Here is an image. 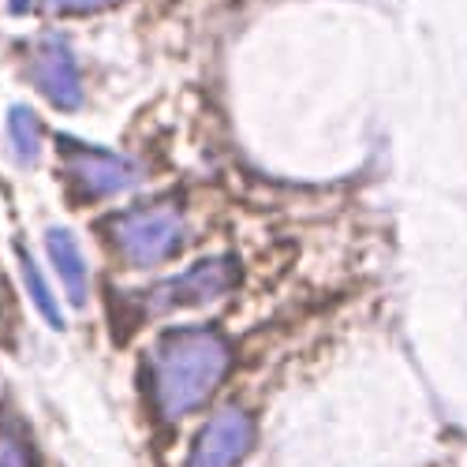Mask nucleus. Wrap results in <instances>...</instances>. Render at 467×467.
I'll list each match as a JSON object with an SVG mask.
<instances>
[{
	"label": "nucleus",
	"mask_w": 467,
	"mask_h": 467,
	"mask_svg": "<svg viewBox=\"0 0 467 467\" xmlns=\"http://www.w3.org/2000/svg\"><path fill=\"white\" fill-rule=\"evenodd\" d=\"M228 340L217 329H172L153 348L150 385L165 419H183L210 404L217 385L228 374Z\"/></svg>",
	"instance_id": "1"
},
{
	"label": "nucleus",
	"mask_w": 467,
	"mask_h": 467,
	"mask_svg": "<svg viewBox=\"0 0 467 467\" xmlns=\"http://www.w3.org/2000/svg\"><path fill=\"white\" fill-rule=\"evenodd\" d=\"M109 247L128 265H158L183 251L187 244V217L180 202H142L105 221Z\"/></svg>",
	"instance_id": "2"
},
{
	"label": "nucleus",
	"mask_w": 467,
	"mask_h": 467,
	"mask_svg": "<svg viewBox=\"0 0 467 467\" xmlns=\"http://www.w3.org/2000/svg\"><path fill=\"white\" fill-rule=\"evenodd\" d=\"M60 150V169L64 180L71 187V194L79 202H98V199H112V194L128 191L139 180V165L120 158V153H109L101 146H87L79 139L60 135L57 142Z\"/></svg>",
	"instance_id": "3"
},
{
	"label": "nucleus",
	"mask_w": 467,
	"mask_h": 467,
	"mask_svg": "<svg viewBox=\"0 0 467 467\" xmlns=\"http://www.w3.org/2000/svg\"><path fill=\"white\" fill-rule=\"evenodd\" d=\"M240 285V265L236 258H206L199 265L183 269L180 277L150 288L142 296V306L150 315H180V310H202V306H213L221 303L232 288Z\"/></svg>",
	"instance_id": "4"
},
{
	"label": "nucleus",
	"mask_w": 467,
	"mask_h": 467,
	"mask_svg": "<svg viewBox=\"0 0 467 467\" xmlns=\"http://www.w3.org/2000/svg\"><path fill=\"white\" fill-rule=\"evenodd\" d=\"M254 445V419L244 408H221L206 419L199 441L191 449L187 467H240Z\"/></svg>",
	"instance_id": "5"
},
{
	"label": "nucleus",
	"mask_w": 467,
	"mask_h": 467,
	"mask_svg": "<svg viewBox=\"0 0 467 467\" xmlns=\"http://www.w3.org/2000/svg\"><path fill=\"white\" fill-rule=\"evenodd\" d=\"M26 75H30V83L42 90L57 109H64V112L79 109L83 83H79V67H75V57L67 53L64 42H57V37L37 42L30 49V57H26Z\"/></svg>",
	"instance_id": "6"
},
{
	"label": "nucleus",
	"mask_w": 467,
	"mask_h": 467,
	"mask_svg": "<svg viewBox=\"0 0 467 467\" xmlns=\"http://www.w3.org/2000/svg\"><path fill=\"white\" fill-rule=\"evenodd\" d=\"M46 251L57 265V274H60L71 303H83L87 299V262H83L79 240H75L67 228H49L46 232Z\"/></svg>",
	"instance_id": "7"
},
{
	"label": "nucleus",
	"mask_w": 467,
	"mask_h": 467,
	"mask_svg": "<svg viewBox=\"0 0 467 467\" xmlns=\"http://www.w3.org/2000/svg\"><path fill=\"white\" fill-rule=\"evenodd\" d=\"M8 139H12V150L23 165H34L37 153H42V120L26 109V105H16L8 112Z\"/></svg>",
	"instance_id": "8"
},
{
	"label": "nucleus",
	"mask_w": 467,
	"mask_h": 467,
	"mask_svg": "<svg viewBox=\"0 0 467 467\" xmlns=\"http://www.w3.org/2000/svg\"><path fill=\"white\" fill-rule=\"evenodd\" d=\"M0 467H37L34 445L16 419H0Z\"/></svg>",
	"instance_id": "9"
},
{
	"label": "nucleus",
	"mask_w": 467,
	"mask_h": 467,
	"mask_svg": "<svg viewBox=\"0 0 467 467\" xmlns=\"http://www.w3.org/2000/svg\"><path fill=\"white\" fill-rule=\"evenodd\" d=\"M19 251V269H23V281H26V292H30V299H34V306L42 310V318L49 322V326H64V318H60V306H57V299H53V292H49V285H46V277L37 274V265H34V258L23 251V247H16Z\"/></svg>",
	"instance_id": "10"
},
{
	"label": "nucleus",
	"mask_w": 467,
	"mask_h": 467,
	"mask_svg": "<svg viewBox=\"0 0 467 467\" xmlns=\"http://www.w3.org/2000/svg\"><path fill=\"white\" fill-rule=\"evenodd\" d=\"M53 12H71V16H83V12H101V8H112L120 0H46Z\"/></svg>",
	"instance_id": "11"
},
{
	"label": "nucleus",
	"mask_w": 467,
	"mask_h": 467,
	"mask_svg": "<svg viewBox=\"0 0 467 467\" xmlns=\"http://www.w3.org/2000/svg\"><path fill=\"white\" fill-rule=\"evenodd\" d=\"M0 310H5V288H0Z\"/></svg>",
	"instance_id": "12"
}]
</instances>
